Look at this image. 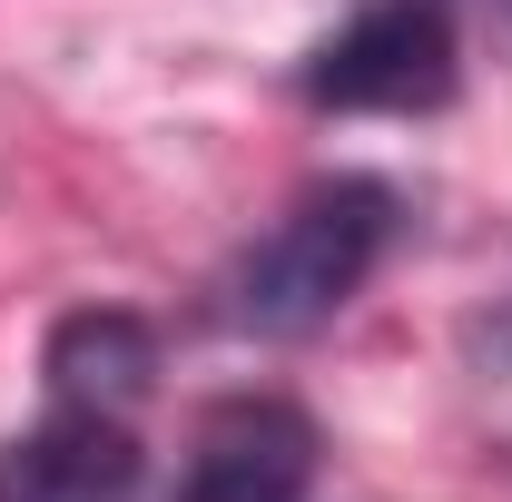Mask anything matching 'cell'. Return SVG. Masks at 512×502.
I'll list each match as a JSON object with an SVG mask.
<instances>
[{
    "label": "cell",
    "instance_id": "obj_4",
    "mask_svg": "<svg viewBox=\"0 0 512 502\" xmlns=\"http://www.w3.org/2000/svg\"><path fill=\"white\" fill-rule=\"evenodd\" d=\"M138 493V443L119 414L60 404L30 443L0 453V502H128Z\"/></svg>",
    "mask_w": 512,
    "mask_h": 502
},
{
    "label": "cell",
    "instance_id": "obj_5",
    "mask_svg": "<svg viewBox=\"0 0 512 502\" xmlns=\"http://www.w3.org/2000/svg\"><path fill=\"white\" fill-rule=\"evenodd\" d=\"M158 375V345H148V325L119 306H89L69 315L60 335H50V394L60 404H89V414H128L138 394Z\"/></svg>",
    "mask_w": 512,
    "mask_h": 502
},
{
    "label": "cell",
    "instance_id": "obj_1",
    "mask_svg": "<svg viewBox=\"0 0 512 502\" xmlns=\"http://www.w3.org/2000/svg\"><path fill=\"white\" fill-rule=\"evenodd\" d=\"M394 247V188L384 178H316L227 276V325L237 335H316L335 306Z\"/></svg>",
    "mask_w": 512,
    "mask_h": 502
},
{
    "label": "cell",
    "instance_id": "obj_2",
    "mask_svg": "<svg viewBox=\"0 0 512 502\" xmlns=\"http://www.w3.org/2000/svg\"><path fill=\"white\" fill-rule=\"evenodd\" d=\"M453 79H463L453 0H365L306 60V99L355 119H414V109H444Z\"/></svg>",
    "mask_w": 512,
    "mask_h": 502
},
{
    "label": "cell",
    "instance_id": "obj_3",
    "mask_svg": "<svg viewBox=\"0 0 512 502\" xmlns=\"http://www.w3.org/2000/svg\"><path fill=\"white\" fill-rule=\"evenodd\" d=\"M306 483H316V424L276 394H247L207 414L178 502H306Z\"/></svg>",
    "mask_w": 512,
    "mask_h": 502
}]
</instances>
